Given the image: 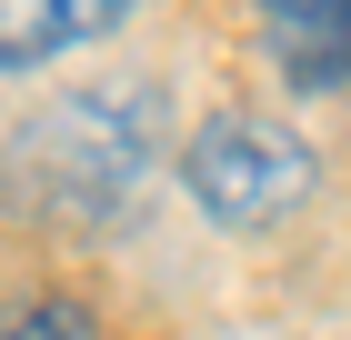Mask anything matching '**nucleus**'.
Instances as JSON below:
<instances>
[{
  "instance_id": "f257e3e1",
  "label": "nucleus",
  "mask_w": 351,
  "mask_h": 340,
  "mask_svg": "<svg viewBox=\"0 0 351 340\" xmlns=\"http://www.w3.org/2000/svg\"><path fill=\"white\" fill-rule=\"evenodd\" d=\"M171 140V101L161 80H81V90H51L21 131L0 140V200H21L30 220H110L151 181V160Z\"/></svg>"
},
{
  "instance_id": "39448f33",
  "label": "nucleus",
  "mask_w": 351,
  "mask_h": 340,
  "mask_svg": "<svg viewBox=\"0 0 351 340\" xmlns=\"http://www.w3.org/2000/svg\"><path fill=\"white\" fill-rule=\"evenodd\" d=\"M0 340H90V320L71 300H21V311L0 320Z\"/></svg>"
},
{
  "instance_id": "7ed1b4c3",
  "label": "nucleus",
  "mask_w": 351,
  "mask_h": 340,
  "mask_svg": "<svg viewBox=\"0 0 351 340\" xmlns=\"http://www.w3.org/2000/svg\"><path fill=\"white\" fill-rule=\"evenodd\" d=\"M261 51L291 90H341L351 80V0H251Z\"/></svg>"
},
{
  "instance_id": "f03ea898",
  "label": "nucleus",
  "mask_w": 351,
  "mask_h": 340,
  "mask_svg": "<svg viewBox=\"0 0 351 340\" xmlns=\"http://www.w3.org/2000/svg\"><path fill=\"white\" fill-rule=\"evenodd\" d=\"M322 181V160L311 140L261 120V110H211L201 131L181 140V190L201 200V220L221 231H271V220H291Z\"/></svg>"
},
{
  "instance_id": "20e7f679",
  "label": "nucleus",
  "mask_w": 351,
  "mask_h": 340,
  "mask_svg": "<svg viewBox=\"0 0 351 340\" xmlns=\"http://www.w3.org/2000/svg\"><path fill=\"white\" fill-rule=\"evenodd\" d=\"M141 0H0V70H40L60 51H90Z\"/></svg>"
}]
</instances>
